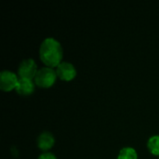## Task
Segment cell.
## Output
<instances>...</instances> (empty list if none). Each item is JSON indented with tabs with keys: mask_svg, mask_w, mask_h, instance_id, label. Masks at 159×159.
<instances>
[{
	"mask_svg": "<svg viewBox=\"0 0 159 159\" xmlns=\"http://www.w3.org/2000/svg\"><path fill=\"white\" fill-rule=\"evenodd\" d=\"M58 76H57V73L56 70L50 67H42L40 69H38L34 81L35 86L42 88V89H48L51 88L56 80H57Z\"/></svg>",
	"mask_w": 159,
	"mask_h": 159,
	"instance_id": "obj_2",
	"label": "cell"
},
{
	"mask_svg": "<svg viewBox=\"0 0 159 159\" xmlns=\"http://www.w3.org/2000/svg\"><path fill=\"white\" fill-rule=\"evenodd\" d=\"M38 71L37 64L33 59H25L20 61L18 68V75L22 79L34 80Z\"/></svg>",
	"mask_w": 159,
	"mask_h": 159,
	"instance_id": "obj_3",
	"label": "cell"
},
{
	"mask_svg": "<svg viewBox=\"0 0 159 159\" xmlns=\"http://www.w3.org/2000/svg\"><path fill=\"white\" fill-rule=\"evenodd\" d=\"M148 151L155 157H159V135H154L147 142Z\"/></svg>",
	"mask_w": 159,
	"mask_h": 159,
	"instance_id": "obj_8",
	"label": "cell"
},
{
	"mask_svg": "<svg viewBox=\"0 0 159 159\" xmlns=\"http://www.w3.org/2000/svg\"><path fill=\"white\" fill-rule=\"evenodd\" d=\"M39 57L45 66L56 69L62 62L63 58V49L61 43L53 37L44 39L40 45Z\"/></svg>",
	"mask_w": 159,
	"mask_h": 159,
	"instance_id": "obj_1",
	"label": "cell"
},
{
	"mask_svg": "<svg viewBox=\"0 0 159 159\" xmlns=\"http://www.w3.org/2000/svg\"><path fill=\"white\" fill-rule=\"evenodd\" d=\"M38 159H57V157H55L54 154H52L50 152H46V153H43L42 155H40Z\"/></svg>",
	"mask_w": 159,
	"mask_h": 159,
	"instance_id": "obj_10",
	"label": "cell"
},
{
	"mask_svg": "<svg viewBox=\"0 0 159 159\" xmlns=\"http://www.w3.org/2000/svg\"><path fill=\"white\" fill-rule=\"evenodd\" d=\"M55 144V138L52 133L45 131L37 137V146L44 153L48 152Z\"/></svg>",
	"mask_w": 159,
	"mask_h": 159,
	"instance_id": "obj_6",
	"label": "cell"
},
{
	"mask_svg": "<svg viewBox=\"0 0 159 159\" xmlns=\"http://www.w3.org/2000/svg\"><path fill=\"white\" fill-rule=\"evenodd\" d=\"M20 77L15 73L5 70L0 74V89L4 92H10L16 89Z\"/></svg>",
	"mask_w": 159,
	"mask_h": 159,
	"instance_id": "obj_4",
	"label": "cell"
},
{
	"mask_svg": "<svg viewBox=\"0 0 159 159\" xmlns=\"http://www.w3.org/2000/svg\"><path fill=\"white\" fill-rule=\"evenodd\" d=\"M117 159H138V154L132 147H124L120 150Z\"/></svg>",
	"mask_w": 159,
	"mask_h": 159,
	"instance_id": "obj_9",
	"label": "cell"
},
{
	"mask_svg": "<svg viewBox=\"0 0 159 159\" xmlns=\"http://www.w3.org/2000/svg\"><path fill=\"white\" fill-rule=\"evenodd\" d=\"M55 70L58 78L64 82L72 81L76 76V70L75 66L67 61H62Z\"/></svg>",
	"mask_w": 159,
	"mask_h": 159,
	"instance_id": "obj_5",
	"label": "cell"
},
{
	"mask_svg": "<svg viewBox=\"0 0 159 159\" xmlns=\"http://www.w3.org/2000/svg\"><path fill=\"white\" fill-rule=\"evenodd\" d=\"M34 89H35V84L34 80L20 78L18 86L15 90L19 95L22 97H26L32 95L34 91Z\"/></svg>",
	"mask_w": 159,
	"mask_h": 159,
	"instance_id": "obj_7",
	"label": "cell"
}]
</instances>
